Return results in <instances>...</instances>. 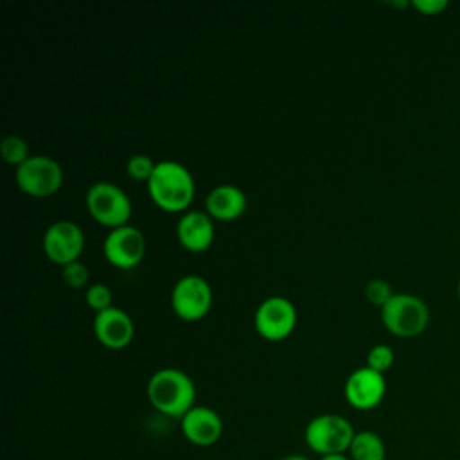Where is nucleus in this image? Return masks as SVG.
<instances>
[{"mask_svg":"<svg viewBox=\"0 0 460 460\" xmlns=\"http://www.w3.org/2000/svg\"><path fill=\"white\" fill-rule=\"evenodd\" d=\"M151 201L165 212H187L196 185L190 171L174 160H160L147 181Z\"/></svg>","mask_w":460,"mask_h":460,"instance_id":"f257e3e1","label":"nucleus"},{"mask_svg":"<svg viewBox=\"0 0 460 460\" xmlns=\"http://www.w3.org/2000/svg\"><path fill=\"white\" fill-rule=\"evenodd\" d=\"M147 399L160 413L181 419L196 406V386L187 372L172 367L160 368L149 377Z\"/></svg>","mask_w":460,"mask_h":460,"instance_id":"f03ea898","label":"nucleus"},{"mask_svg":"<svg viewBox=\"0 0 460 460\" xmlns=\"http://www.w3.org/2000/svg\"><path fill=\"white\" fill-rule=\"evenodd\" d=\"M381 322L397 338H415L429 323V307L417 295L395 293L381 307Z\"/></svg>","mask_w":460,"mask_h":460,"instance_id":"7ed1b4c3","label":"nucleus"},{"mask_svg":"<svg viewBox=\"0 0 460 460\" xmlns=\"http://www.w3.org/2000/svg\"><path fill=\"white\" fill-rule=\"evenodd\" d=\"M84 203L90 216L110 230L128 225L133 212L129 196L111 181H97L90 185Z\"/></svg>","mask_w":460,"mask_h":460,"instance_id":"20e7f679","label":"nucleus"},{"mask_svg":"<svg viewBox=\"0 0 460 460\" xmlns=\"http://www.w3.org/2000/svg\"><path fill=\"white\" fill-rule=\"evenodd\" d=\"M356 431L349 419L338 413H322L309 420L304 437L311 451L323 455L347 453Z\"/></svg>","mask_w":460,"mask_h":460,"instance_id":"39448f33","label":"nucleus"},{"mask_svg":"<svg viewBox=\"0 0 460 460\" xmlns=\"http://www.w3.org/2000/svg\"><path fill=\"white\" fill-rule=\"evenodd\" d=\"M16 185L32 198L56 194L63 185V169L58 160L45 155H31L14 172Z\"/></svg>","mask_w":460,"mask_h":460,"instance_id":"423d86ee","label":"nucleus"},{"mask_svg":"<svg viewBox=\"0 0 460 460\" xmlns=\"http://www.w3.org/2000/svg\"><path fill=\"white\" fill-rule=\"evenodd\" d=\"M296 325V307L286 296H268L259 304L253 314L257 334L268 341L286 340Z\"/></svg>","mask_w":460,"mask_h":460,"instance_id":"0eeeda50","label":"nucleus"},{"mask_svg":"<svg viewBox=\"0 0 460 460\" xmlns=\"http://www.w3.org/2000/svg\"><path fill=\"white\" fill-rule=\"evenodd\" d=\"M171 307L183 322H198L212 307V288L199 275L181 277L171 291Z\"/></svg>","mask_w":460,"mask_h":460,"instance_id":"6e6552de","label":"nucleus"},{"mask_svg":"<svg viewBox=\"0 0 460 460\" xmlns=\"http://www.w3.org/2000/svg\"><path fill=\"white\" fill-rule=\"evenodd\" d=\"M41 244L47 259L63 268L79 261L84 250V234L74 221L61 219L45 230Z\"/></svg>","mask_w":460,"mask_h":460,"instance_id":"1a4fd4ad","label":"nucleus"},{"mask_svg":"<svg viewBox=\"0 0 460 460\" xmlns=\"http://www.w3.org/2000/svg\"><path fill=\"white\" fill-rule=\"evenodd\" d=\"M146 246L144 234L137 226L124 225L108 232L102 252L111 266L119 270H131L142 262Z\"/></svg>","mask_w":460,"mask_h":460,"instance_id":"9d476101","label":"nucleus"},{"mask_svg":"<svg viewBox=\"0 0 460 460\" xmlns=\"http://www.w3.org/2000/svg\"><path fill=\"white\" fill-rule=\"evenodd\" d=\"M343 394L347 402L356 410H374L381 404L386 394L385 374L372 370L370 367H359L349 374Z\"/></svg>","mask_w":460,"mask_h":460,"instance_id":"9b49d317","label":"nucleus"},{"mask_svg":"<svg viewBox=\"0 0 460 460\" xmlns=\"http://www.w3.org/2000/svg\"><path fill=\"white\" fill-rule=\"evenodd\" d=\"M93 334L102 347L110 350H120L133 341L135 325L124 309L113 305L102 313H95Z\"/></svg>","mask_w":460,"mask_h":460,"instance_id":"f8f14e48","label":"nucleus"},{"mask_svg":"<svg viewBox=\"0 0 460 460\" xmlns=\"http://www.w3.org/2000/svg\"><path fill=\"white\" fill-rule=\"evenodd\" d=\"M180 428L190 444L207 447L221 438L223 420L219 413L208 406H192L180 419Z\"/></svg>","mask_w":460,"mask_h":460,"instance_id":"ddd939ff","label":"nucleus"},{"mask_svg":"<svg viewBox=\"0 0 460 460\" xmlns=\"http://www.w3.org/2000/svg\"><path fill=\"white\" fill-rule=\"evenodd\" d=\"M214 219L201 210H187L176 223V237L180 244L192 253L208 250L214 243Z\"/></svg>","mask_w":460,"mask_h":460,"instance_id":"4468645a","label":"nucleus"},{"mask_svg":"<svg viewBox=\"0 0 460 460\" xmlns=\"http://www.w3.org/2000/svg\"><path fill=\"white\" fill-rule=\"evenodd\" d=\"M246 194L232 183L214 187L205 198V212L214 221H234L239 219L246 210Z\"/></svg>","mask_w":460,"mask_h":460,"instance_id":"2eb2a0df","label":"nucleus"},{"mask_svg":"<svg viewBox=\"0 0 460 460\" xmlns=\"http://www.w3.org/2000/svg\"><path fill=\"white\" fill-rule=\"evenodd\" d=\"M347 453L350 460H386V447L383 438L368 429L356 431Z\"/></svg>","mask_w":460,"mask_h":460,"instance_id":"dca6fc26","label":"nucleus"},{"mask_svg":"<svg viewBox=\"0 0 460 460\" xmlns=\"http://www.w3.org/2000/svg\"><path fill=\"white\" fill-rule=\"evenodd\" d=\"M0 153H2V158L14 167H20L31 156L29 144L18 135L5 137L0 144Z\"/></svg>","mask_w":460,"mask_h":460,"instance_id":"f3484780","label":"nucleus"},{"mask_svg":"<svg viewBox=\"0 0 460 460\" xmlns=\"http://www.w3.org/2000/svg\"><path fill=\"white\" fill-rule=\"evenodd\" d=\"M158 162H155L149 155H144V153H137V155H131L126 162V172L131 180L135 181H149V178L153 176L155 172V167H156Z\"/></svg>","mask_w":460,"mask_h":460,"instance_id":"a211bd4d","label":"nucleus"},{"mask_svg":"<svg viewBox=\"0 0 460 460\" xmlns=\"http://www.w3.org/2000/svg\"><path fill=\"white\" fill-rule=\"evenodd\" d=\"M84 300L95 313H102L113 307V293L106 284H90L84 291Z\"/></svg>","mask_w":460,"mask_h":460,"instance_id":"6ab92c4d","label":"nucleus"},{"mask_svg":"<svg viewBox=\"0 0 460 460\" xmlns=\"http://www.w3.org/2000/svg\"><path fill=\"white\" fill-rule=\"evenodd\" d=\"M395 361V354L392 350V347L385 345V343H379V345H374L368 354H367V367H370L372 370L376 372H381L385 374L386 370L392 368Z\"/></svg>","mask_w":460,"mask_h":460,"instance_id":"aec40b11","label":"nucleus"},{"mask_svg":"<svg viewBox=\"0 0 460 460\" xmlns=\"http://www.w3.org/2000/svg\"><path fill=\"white\" fill-rule=\"evenodd\" d=\"M61 277H63V282L68 288L83 289V288H88L90 271H88V268L81 261H75V262H70V264L63 266Z\"/></svg>","mask_w":460,"mask_h":460,"instance_id":"412c9836","label":"nucleus"},{"mask_svg":"<svg viewBox=\"0 0 460 460\" xmlns=\"http://www.w3.org/2000/svg\"><path fill=\"white\" fill-rule=\"evenodd\" d=\"M365 295H367V300L372 304V305H377L379 309L395 295L392 291V286L388 280L385 279H372L367 288H365Z\"/></svg>","mask_w":460,"mask_h":460,"instance_id":"4be33fe9","label":"nucleus"},{"mask_svg":"<svg viewBox=\"0 0 460 460\" xmlns=\"http://www.w3.org/2000/svg\"><path fill=\"white\" fill-rule=\"evenodd\" d=\"M447 0H413L411 7H415L420 14L426 16H435L442 14L447 9Z\"/></svg>","mask_w":460,"mask_h":460,"instance_id":"5701e85b","label":"nucleus"},{"mask_svg":"<svg viewBox=\"0 0 460 460\" xmlns=\"http://www.w3.org/2000/svg\"><path fill=\"white\" fill-rule=\"evenodd\" d=\"M318 460H350L345 453H334V455H323Z\"/></svg>","mask_w":460,"mask_h":460,"instance_id":"b1692460","label":"nucleus"},{"mask_svg":"<svg viewBox=\"0 0 460 460\" xmlns=\"http://www.w3.org/2000/svg\"><path fill=\"white\" fill-rule=\"evenodd\" d=\"M282 460H309V458L304 456V455H288V456H284Z\"/></svg>","mask_w":460,"mask_h":460,"instance_id":"393cba45","label":"nucleus"},{"mask_svg":"<svg viewBox=\"0 0 460 460\" xmlns=\"http://www.w3.org/2000/svg\"><path fill=\"white\" fill-rule=\"evenodd\" d=\"M456 293H458V298H460V279H458V284H456Z\"/></svg>","mask_w":460,"mask_h":460,"instance_id":"a878e982","label":"nucleus"}]
</instances>
